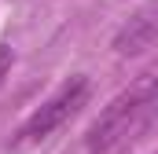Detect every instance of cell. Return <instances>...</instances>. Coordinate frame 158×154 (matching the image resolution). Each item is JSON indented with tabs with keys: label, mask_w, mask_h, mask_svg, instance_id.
I'll return each mask as SVG.
<instances>
[{
	"label": "cell",
	"mask_w": 158,
	"mask_h": 154,
	"mask_svg": "<svg viewBox=\"0 0 158 154\" xmlns=\"http://www.w3.org/2000/svg\"><path fill=\"white\" fill-rule=\"evenodd\" d=\"M155 103H158V77L155 74L136 77L129 88H121L118 95L103 107V114L92 121V128H88V151L114 147L121 136H129V128L147 114V107H155Z\"/></svg>",
	"instance_id": "cell-1"
},
{
	"label": "cell",
	"mask_w": 158,
	"mask_h": 154,
	"mask_svg": "<svg viewBox=\"0 0 158 154\" xmlns=\"http://www.w3.org/2000/svg\"><path fill=\"white\" fill-rule=\"evenodd\" d=\"M85 99H88V81H85V77H70V81H66V84H63V88H59V92L40 107L37 114L22 125V132H19V136H22L26 143L52 136L55 128H63V125L81 110V103H85Z\"/></svg>",
	"instance_id": "cell-2"
},
{
	"label": "cell",
	"mask_w": 158,
	"mask_h": 154,
	"mask_svg": "<svg viewBox=\"0 0 158 154\" xmlns=\"http://www.w3.org/2000/svg\"><path fill=\"white\" fill-rule=\"evenodd\" d=\"M121 59H136V55H147L158 48V0H143L114 33V44Z\"/></svg>",
	"instance_id": "cell-3"
},
{
	"label": "cell",
	"mask_w": 158,
	"mask_h": 154,
	"mask_svg": "<svg viewBox=\"0 0 158 154\" xmlns=\"http://www.w3.org/2000/svg\"><path fill=\"white\" fill-rule=\"evenodd\" d=\"M11 63H15L11 48H7V44H0V84L7 81V74H11Z\"/></svg>",
	"instance_id": "cell-4"
}]
</instances>
